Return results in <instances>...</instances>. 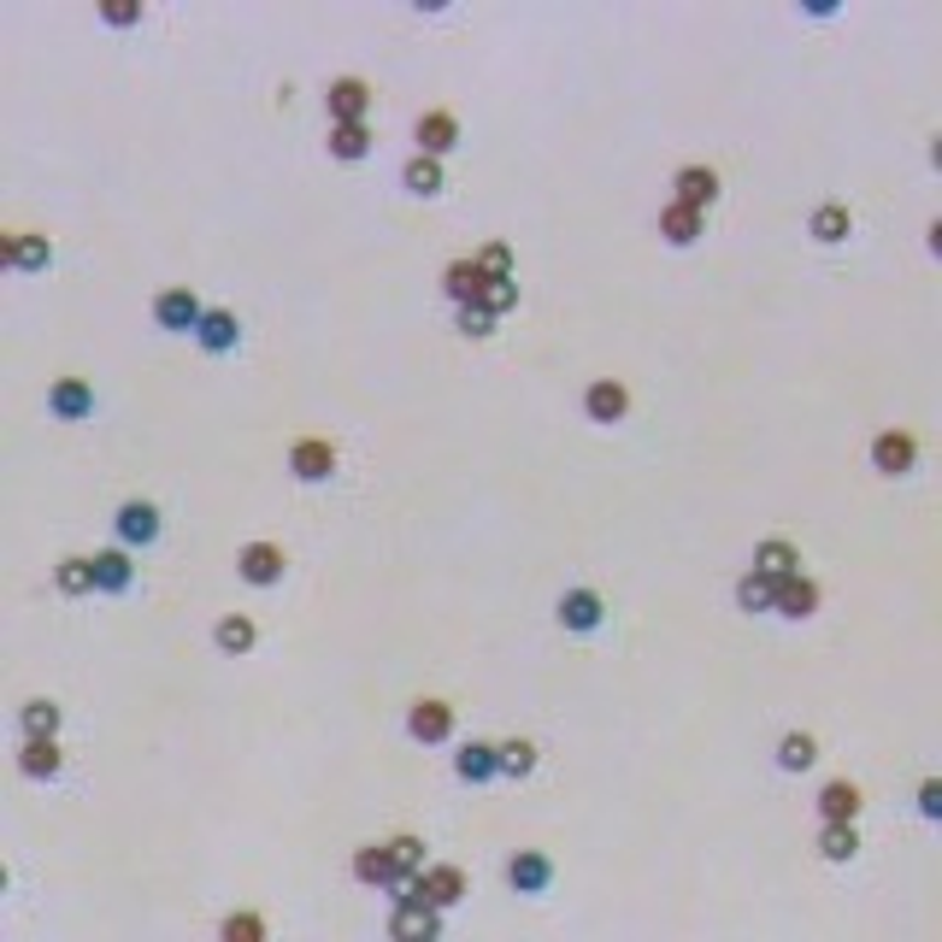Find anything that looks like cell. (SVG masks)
<instances>
[{
  "instance_id": "cell-1",
  "label": "cell",
  "mask_w": 942,
  "mask_h": 942,
  "mask_svg": "<svg viewBox=\"0 0 942 942\" xmlns=\"http://www.w3.org/2000/svg\"><path fill=\"white\" fill-rule=\"evenodd\" d=\"M236 572H242V584H253V589L283 584V548L278 542H248L242 560H236Z\"/></svg>"
},
{
  "instance_id": "cell-2",
  "label": "cell",
  "mask_w": 942,
  "mask_h": 942,
  "mask_svg": "<svg viewBox=\"0 0 942 942\" xmlns=\"http://www.w3.org/2000/svg\"><path fill=\"white\" fill-rule=\"evenodd\" d=\"M871 466H878L884 477H907L919 466V442L907 431H884L878 442H871Z\"/></svg>"
},
{
  "instance_id": "cell-3",
  "label": "cell",
  "mask_w": 942,
  "mask_h": 942,
  "mask_svg": "<svg viewBox=\"0 0 942 942\" xmlns=\"http://www.w3.org/2000/svg\"><path fill=\"white\" fill-rule=\"evenodd\" d=\"M324 107H331V124H366L371 89H366L359 77H336L331 95H324Z\"/></svg>"
},
{
  "instance_id": "cell-4",
  "label": "cell",
  "mask_w": 942,
  "mask_h": 942,
  "mask_svg": "<svg viewBox=\"0 0 942 942\" xmlns=\"http://www.w3.org/2000/svg\"><path fill=\"white\" fill-rule=\"evenodd\" d=\"M289 472H295L301 484H331L336 448H331L324 436H306V442H295V454H289Z\"/></svg>"
},
{
  "instance_id": "cell-5",
  "label": "cell",
  "mask_w": 942,
  "mask_h": 942,
  "mask_svg": "<svg viewBox=\"0 0 942 942\" xmlns=\"http://www.w3.org/2000/svg\"><path fill=\"white\" fill-rule=\"evenodd\" d=\"M153 318H160V331H201L207 306L188 295V289H165V295L153 301Z\"/></svg>"
},
{
  "instance_id": "cell-6",
  "label": "cell",
  "mask_w": 942,
  "mask_h": 942,
  "mask_svg": "<svg viewBox=\"0 0 942 942\" xmlns=\"http://www.w3.org/2000/svg\"><path fill=\"white\" fill-rule=\"evenodd\" d=\"M860 808H866V795H860V783H848V778L819 790V819H825V825H854Z\"/></svg>"
},
{
  "instance_id": "cell-7",
  "label": "cell",
  "mask_w": 942,
  "mask_h": 942,
  "mask_svg": "<svg viewBox=\"0 0 942 942\" xmlns=\"http://www.w3.org/2000/svg\"><path fill=\"white\" fill-rule=\"evenodd\" d=\"M672 188H678V207L701 213V207H713V201H718V171L713 165H683L672 177Z\"/></svg>"
},
{
  "instance_id": "cell-8",
  "label": "cell",
  "mask_w": 942,
  "mask_h": 942,
  "mask_svg": "<svg viewBox=\"0 0 942 942\" xmlns=\"http://www.w3.org/2000/svg\"><path fill=\"white\" fill-rule=\"evenodd\" d=\"M459 896H466V871H459V866H424L419 871V901H431L436 913H442V907H454Z\"/></svg>"
},
{
  "instance_id": "cell-9",
  "label": "cell",
  "mask_w": 942,
  "mask_h": 942,
  "mask_svg": "<svg viewBox=\"0 0 942 942\" xmlns=\"http://www.w3.org/2000/svg\"><path fill=\"white\" fill-rule=\"evenodd\" d=\"M507 884L519 889V896H542V889L554 884V860H548V854H537V848L512 854V866H507Z\"/></svg>"
},
{
  "instance_id": "cell-10",
  "label": "cell",
  "mask_w": 942,
  "mask_h": 942,
  "mask_svg": "<svg viewBox=\"0 0 942 942\" xmlns=\"http://www.w3.org/2000/svg\"><path fill=\"white\" fill-rule=\"evenodd\" d=\"M118 537H124V548H148L153 537H160V507L153 501H124L118 507Z\"/></svg>"
},
{
  "instance_id": "cell-11",
  "label": "cell",
  "mask_w": 942,
  "mask_h": 942,
  "mask_svg": "<svg viewBox=\"0 0 942 942\" xmlns=\"http://www.w3.org/2000/svg\"><path fill=\"white\" fill-rule=\"evenodd\" d=\"M602 595H595V589H565L560 595V625L565 630H577V637H589V630L595 625H602Z\"/></svg>"
},
{
  "instance_id": "cell-12",
  "label": "cell",
  "mask_w": 942,
  "mask_h": 942,
  "mask_svg": "<svg viewBox=\"0 0 942 942\" xmlns=\"http://www.w3.org/2000/svg\"><path fill=\"white\" fill-rule=\"evenodd\" d=\"M407 730H413V743H448L454 707H448V701H419V707L407 713Z\"/></svg>"
},
{
  "instance_id": "cell-13",
  "label": "cell",
  "mask_w": 942,
  "mask_h": 942,
  "mask_svg": "<svg viewBox=\"0 0 942 942\" xmlns=\"http://www.w3.org/2000/svg\"><path fill=\"white\" fill-rule=\"evenodd\" d=\"M584 413H589L595 424H619V419L630 413V396H625V383H613V377H602V383H589V396H584Z\"/></svg>"
},
{
  "instance_id": "cell-14",
  "label": "cell",
  "mask_w": 942,
  "mask_h": 942,
  "mask_svg": "<svg viewBox=\"0 0 942 942\" xmlns=\"http://www.w3.org/2000/svg\"><path fill=\"white\" fill-rule=\"evenodd\" d=\"M772 613H783V619H813L819 613V584H808V577H778V607Z\"/></svg>"
},
{
  "instance_id": "cell-15",
  "label": "cell",
  "mask_w": 942,
  "mask_h": 942,
  "mask_svg": "<svg viewBox=\"0 0 942 942\" xmlns=\"http://www.w3.org/2000/svg\"><path fill=\"white\" fill-rule=\"evenodd\" d=\"M401 942H431L436 931H442V919H436V907L431 901H401V913H396V924H389Z\"/></svg>"
},
{
  "instance_id": "cell-16",
  "label": "cell",
  "mask_w": 942,
  "mask_h": 942,
  "mask_svg": "<svg viewBox=\"0 0 942 942\" xmlns=\"http://www.w3.org/2000/svg\"><path fill=\"white\" fill-rule=\"evenodd\" d=\"M47 407H54V413L59 419H89L95 413V389L89 383H83V377H59V383H54V396H47Z\"/></svg>"
},
{
  "instance_id": "cell-17",
  "label": "cell",
  "mask_w": 942,
  "mask_h": 942,
  "mask_svg": "<svg viewBox=\"0 0 942 942\" xmlns=\"http://www.w3.org/2000/svg\"><path fill=\"white\" fill-rule=\"evenodd\" d=\"M201 348H207V354H230L236 348V342H242V324H236V313H230V306H213V313L207 318H201Z\"/></svg>"
},
{
  "instance_id": "cell-18",
  "label": "cell",
  "mask_w": 942,
  "mask_h": 942,
  "mask_svg": "<svg viewBox=\"0 0 942 942\" xmlns=\"http://www.w3.org/2000/svg\"><path fill=\"white\" fill-rule=\"evenodd\" d=\"M454 772H459V783H489L501 772V754H495V743H466L454 754Z\"/></svg>"
},
{
  "instance_id": "cell-19",
  "label": "cell",
  "mask_w": 942,
  "mask_h": 942,
  "mask_svg": "<svg viewBox=\"0 0 942 942\" xmlns=\"http://www.w3.org/2000/svg\"><path fill=\"white\" fill-rule=\"evenodd\" d=\"M136 584V565L124 548H107V554H95V589L100 595H124Z\"/></svg>"
},
{
  "instance_id": "cell-20",
  "label": "cell",
  "mask_w": 942,
  "mask_h": 942,
  "mask_svg": "<svg viewBox=\"0 0 942 942\" xmlns=\"http://www.w3.org/2000/svg\"><path fill=\"white\" fill-rule=\"evenodd\" d=\"M459 142V118L454 112H424L419 118V153H431V160H442Z\"/></svg>"
},
{
  "instance_id": "cell-21",
  "label": "cell",
  "mask_w": 942,
  "mask_h": 942,
  "mask_svg": "<svg viewBox=\"0 0 942 942\" xmlns=\"http://www.w3.org/2000/svg\"><path fill=\"white\" fill-rule=\"evenodd\" d=\"M59 743H54V736H30V743H24V754H19V772L24 778H59Z\"/></svg>"
},
{
  "instance_id": "cell-22",
  "label": "cell",
  "mask_w": 942,
  "mask_h": 942,
  "mask_svg": "<svg viewBox=\"0 0 942 942\" xmlns=\"http://www.w3.org/2000/svg\"><path fill=\"white\" fill-rule=\"evenodd\" d=\"M442 289H448V295H454L459 306H472V301L489 289V278L477 271V260H454L448 271H442Z\"/></svg>"
},
{
  "instance_id": "cell-23",
  "label": "cell",
  "mask_w": 942,
  "mask_h": 942,
  "mask_svg": "<svg viewBox=\"0 0 942 942\" xmlns=\"http://www.w3.org/2000/svg\"><path fill=\"white\" fill-rule=\"evenodd\" d=\"M813 242H825V248H836V242H848V230H854V218H848V207L843 201H825V207L813 213Z\"/></svg>"
},
{
  "instance_id": "cell-24",
  "label": "cell",
  "mask_w": 942,
  "mask_h": 942,
  "mask_svg": "<svg viewBox=\"0 0 942 942\" xmlns=\"http://www.w3.org/2000/svg\"><path fill=\"white\" fill-rule=\"evenodd\" d=\"M754 572H766V577H795L801 572V554L790 542H760L754 548Z\"/></svg>"
},
{
  "instance_id": "cell-25",
  "label": "cell",
  "mask_w": 942,
  "mask_h": 942,
  "mask_svg": "<svg viewBox=\"0 0 942 942\" xmlns=\"http://www.w3.org/2000/svg\"><path fill=\"white\" fill-rule=\"evenodd\" d=\"M736 602H743V613H772L778 607V577L748 572L743 584H736Z\"/></svg>"
},
{
  "instance_id": "cell-26",
  "label": "cell",
  "mask_w": 942,
  "mask_h": 942,
  "mask_svg": "<svg viewBox=\"0 0 942 942\" xmlns=\"http://www.w3.org/2000/svg\"><path fill=\"white\" fill-rule=\"evenodd\" d=\"M47 260H54L47 236H12L7 242V266H19V271H47Z\"/></svg>"
},
{
  "instance_id": "cell-27",
  "label": "cell",
  "mask_w": 942,
  "mask_h": 942,
  "mask_svg": "<svg viewBox=\"0 0 942 942\" xmlns=\"http://www.w3.org/2000/svg\"><path fill=\"white\" fill-rule=\"evenodd\" d=\"M819 854H825L831 866H848L854 854H860V831L854 825H825L819 831Z\"/></svg>"
},
{
  "instance_id": "cell-28",
  "label": "cell",
  "mask_w": 942,
  "mask_h": 942,
  "mask_svg": "<svg viewBox=\"0 0 942 942\" xmlns=\"http://www.w3.org/2000/svg\"><path fill=\"white\" fill-rule=\"evenodd\" d=\"M660 236L672 248H690L695 236H701V213H690V207H678V201H672V207L660 213Z\"/></svg>"
},
{
  "instance_id": "cell-29",
  "label": "cell",
  "mask_w": 942,
  "mask_h": 942,
  "mask_svg": "<svg viewBox=\"0 0 942 942\" xmlns=\"http://www.w3.org/2000/svg\"><path fill=\"white\" fill-rule=\"evenodd\" d=\"M354 878H359V884H371V889H383L389 878H396V860H389V843H383V848H359V854H354Z\"/></svg>"
},
{
  "instance_id": "cell-30",
  "label": "cell",
  "mask_w": 942,
  "mask_h": 942,
  "mask_svg": "<svg viewBox=\"0 0 942 942\" xmlns=\"http://www.w3.org/2000/svg\"><path fill=\"white\" fill-rule=\"evenodd\" d=\"M401 183L413 188V195H442V165L431 160V153H413V160H407V171H401Z\"/></svg>"
},
{
  "instance_id": "cell-31",
  "label": "cell",
  "mask_w": 942,
  "mask_h": 942,
  "mask_svg": "<svg viewBox=\"0 0 942 942\" xmlns=\"http://www.w3.org/2000/svg\"><path fill=\"white\" fill-rule=\"evenodd\" d=\"M54 584H59V595H89V589H95V560L65 554L59 572H54Z\"/></svg>"
},
{
  "instance_id": "cell-32",
  "label": "cell",
  "mask_w": 942,
  "mask_h": 942,
  "mask_svg": "<svg viewBox=\"0 0 942 942\" xmlns=\"http://www.w3.org/2000/svg\"><path fill=\"white\" fill-rule=\"evenodd\" d=\"M813 760H819V743H813L808 730H790V736L778 743V766H783V772H808Z\"/></svg>"
},
{
  "instance_id": "cell-33",
  "label": "cell",
  "mask_w": 942,
  "mask_h": 942,
  "mask_svg": "<svg viewBox=\"0 0 942 942\" xmlns=\"http://www.w3.org/2000/svg\"><path fill=\"white\" fill-rule=\"evenodd\" d=\"M253 637H260V630H253V619H242V613L218 619V630H213V642L225 648V654H248V648H253Z\"/></svg>"
},
{
  "instance_id": "cell-34",
  "label": "cell",
  "mask_w": 942,
  "mask_h": 942,
  "mask_svg": "<svg viewBox=\"0 0 942 942\" xmlns=\"http://www.w3.org/2000/svg\"><path fill=\"white\" fill-rule=\"evenodd\" d=\"M331 153H336V160H366V153H371V130L366 124H331Z\"/></svg>"
},
{
  "instance_id": "cell-35",
  "label": "cell",
  "mask_w": 942,
  "mask_h": 942,
  "mask_svg": "<svg viewBox=\"0 0 942 942\" xmlns=\"http://www.w3.org/2000/svg\"><path fill=\"white\" fill-rule=\"evenodd\" d=\"M495 754H501V772L507 778H530V772H537V743H530V736H512V743H501Z\"/></svg>"
},
{
  "instance_id": "cell-36",
  "label": "cell",
  "mask_w": 942,
  "mask_h": 942,
  "mask_svg": "<svg viewBox=\"0 0 942 942\" xmlns=\"http://www.w3.org/2000/svg\"><path fill=\"white\" fill-rule=\"evenodd\" d=\"M59 707L54 701H24V736H54L59 730Z\"/></svg>"
},
{
  "instance_id": "cell-37",
  "label": "cell",
  "mask_w": 942,
  "mask_h": 942,
  "mask_svg": "<svg viewBox=\"0 0 942 942\" xmlns=\"http://www.w3.org/2000/svg\"><path fill=\"white\" fill-rule=\"evenodd\" d=\"M477 271H484L489 283H507L512 278V248L507 242H489L484 253H477Z\"/></svg>"
},
{
  "instance_id": "cell-38",
  "label": "cell",
  "mask_w": 942,
  "mask_h": 942,
  "mask_svg": "<svg viewBox=\"0 0 942 942\" xmlns=\"http://www.w3.org/2000/svg\"><path fill=\"white\" fill-rule=\"evenodd\" d=\"M389 860H396V871H424V843L419 836H396V843H389Z\"/></svg>"
},
{
  "instance_id": "cell-39",
  "label": "cell",
  "mask_w": 942,
  "mask_h": 942,
  "mask_svg": "<svg viewBox=\"0 0 942 942\" xmlns=\"http://www.w3.org/2000/svg\"><path fill=\"white\" fill-rule=\"evenodd\" d=\"M477 301H484L489 313L501 318V313H512V306H519V283H512V278H507V283H489V289H484V295H477Z\"/></svg>"
},
{
  "instance_id": "cell-40",
  "label": "cell",
  "mask_w": 942,
  "mask_h": 942,
  "mask_svg": "<svg viewBox=\"0 0 942 942\" xmlns=\"http://www.w3.org/2000/svg\"><path fill=\"white\" fill-rule=\"evenodd\" d=\"M266 936V919H253V913H230L225 919V942H260Z\"/></svg>"
},
{
  "instance_id": "cell-41",
  "label": "cell",
  "mask_w": 942,
  "mask_h": 942,
  "mask_svg": "<svg viewBox=\"0 0 942 942\" xmlns=\"http://www.w3.org/2000/svg\"><path fill=\"white\" fill-rule=\"evenodd\" d=\"M459 331H466V336H489V331H495V313H489L484 301L459 306Z\"/></svg>"
},
{
  "instance_id": "cell-42",
  "label": "cell",
  "mask_w": 942,
  "mask_h": 942,
  "mask_svg": "<svg viewBox=\"0 0 942 942\" xmlns=\"http://www.w3.org/2000/svg\"><path fill=\"white\" fill-rule=\"evenodd\" d=\"M919 813H924V819H936V813H942V783H936V778H924V783H919Z\"/></svg>"
},
{
  "instance_id": "cell-43",
  "label": "cell",
  "mask_w": 942,
  "mask_h": 942,
  "mask_svg": "<svg viewBox=\"0 0 942 942\" xmlns=\"http://www.w3.org/2000/svg\"><path fill=\"white\" fill-rule=\"evenodd\" d=\"M136 19H142V7H130V0H112L107 7V24H118V30H130Z\"/></svg>"
}]
</instances>
